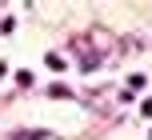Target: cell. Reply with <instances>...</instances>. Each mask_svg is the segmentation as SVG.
<instances>
[{
  "mask_svg": "<svg viewBox=\"0 0 152 140\" xmlns=\"http://www.w3.org/2000/svg\"><path fill=\"white\" fill-rule=\"evenodd\" d=\"M44 64H48V68H52V72H60V68H64V64H68V60H64V56H56V52H48V60H44Z\"/></svg>",
  "mask_w": 152,
  "mask_h": 140,
  "instance_id": "6da1fadb",
  "label": "cell"
},
{
  "mask_svg": "<svg viewBox=\"0 0 152 140\" xmlns=\"http://www.w3.org/2000/svg\"><path fill=\"white\" fill-rule=\"evenodd\" d=\"M48 132H12V140H44Z\"/></svg>",
  "mask_w": 152,
  "mask_h": 140,
  "instance_id": "7a4b0ae2",
  "label": "cell"
},
{
  "mask_svg": "<svg viewBox=\"0 0 152 140\" xmlns=\"http://www.w3.org/2000/svg\"><path fill=\"white\" fill-rule=\"evenodd\" d=\"M140 112H144V116H152V96H148L144 104H140Z\"/></svg>",
  "mask_w": 152,
  "mask_h": 140,
  "instance_id": "3957f363",
  "label": "cell"
},
{
  "mask_svg": "<svg viewBox=\"0 0 152 140\" xmlns=\"http://www.w3.org/2000/svg\"><path fill=\"white\" fill-rule=\"evenodd\" d=\"M148 136H152V132H148Z\"/></svg>",
  "mask_w": 152,
  "mask_h": 140,
  "instance_id": "277c9868",
  "label": "cell"
}]
</instances>
